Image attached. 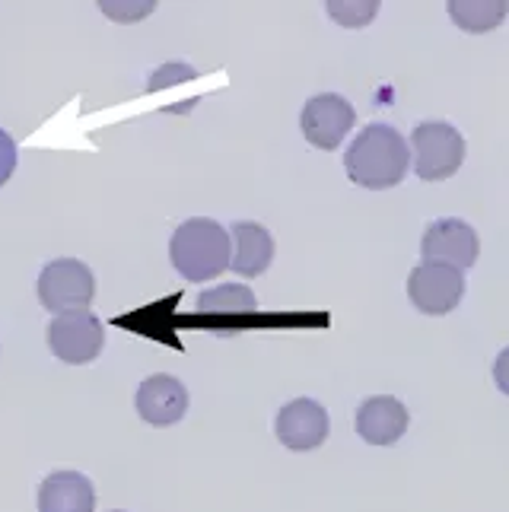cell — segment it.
Instances as JSON below:
<instances>
[{
  "label": "cell",
  "mask_w": 509,
  "mask_h": 512,
  "mask_svg": "<svg viewBox=\"0 0 509 512\" xmlns=\"http://www.w3.org/2000/svg\"><path fill=\"white\" fill-rule=\"evenodd\" d=\"M354 121H357V112L344 96L322 93V96H312L303 105L300 128H303V137L312 147L338 150V144L347 137V131L354 128Z\"/></svg>",
  "instance_id": "obj_8"
},
{
  "label": "cell",
  "mask_w": 509,
  "mask_h": 512,
  "mask_svg": "<svg viewBox=\"0 0 509 512\" xmlns=\"http://www.w3.org/2000/svg\"><path fill=\"white\" fill-rule=\"evenodd\" d=\"M408 296L414 309L424 315H446L462 303L465 277L462 271L446 268V264H417L408 277Z\"/></svg>",
  "instance_id": "obj_7"
},
{
  "label": "cell",
  "mask_w": 509,
  "mask_h": 512,
  "mask_svg": "<svg viewBox=\"0 0 509 512\" xmlns=\"http://www.w3.org/2000/svg\"><path fill=\"white\" fill-rule=\"evenodd\" d=\"M134 408L140 420H147L150 427H172L188 411V388L169 373H156L140 382Z\"/></svg>",
  "instance_id": "obj_11"
},
{
  "label": "cell",
  "mask_w": 509,
  "mask_h": 512,
  "mask_svg": "<svg viewBox=\"0 0 509 512\" xmlns=\"http://www.w3.org/2000/svg\"><path fill=\"white\" fill-rule=\"evenodd\" d=\"M506 13H509L506 0H455V4H449L452 23L475 35L497 29L506 20Z\"/></svg>",
  "instance_id": "obj_15"
},
{
  "label": "cell",
  "mask_w": 509,
  "mask_h": 512,
  "mask_svg": "<svg viewBox=\"0 0 509 512\" xmlns=\"http://www.w3.org/2000/svg\"><path fill=\"white\" fill-rule=\"evenodd\" d=\"M376 10H379L376 0H363V4H328V16H331V20H338L347 29L366 26L376 16Z\"/></svg>",
  "instance_id": "obj_16"
},
{
  "label": "cell",
  "mask_w": 509,
  "mask_h": 512,
  "mask_svg": "<svg viewBox=\"0 0 509 512\" xmlns=\"http://www.w3.org/2000/svg\"><path fill=\"white\" fill-rule=\"evenodd\" d=\"M96 296V277L80 258H55L39 274V299L48 312H83Z\"/></svg>",
  "instance_id": "obj_4"
},
{
  "label": "cell",
  "mask_w": 509,
  "mask_h": 512,
  "mask_svg": "<svg viewBox=\"0 0 509 512\" xmlns=\"http://www.w3.org/2000/svg\"><path fill=\"white\" fill-rule=\"evenodd\" d=\"M48 347L67 366L93 363L105 347V328L90 309L55 315L48 325Z\"/></svg>",
  "instance_id": "obj_5"
},
{
  "label": "cell",
  "mask_w": 509,
  "mask_h": 512,
  "mask_svg": "<svg viewBox=\"0 0 509 512\" xmlns=\"http://www.w3.org/2000/svg\"><path fill=\"white\" fill-rule=\"evenodd\" d=\"M478 252V233L471 229V223L459 217L433 220L424 233V242H420V255H424L427 264H446V268L455 271H468L478 261Z\"/></svg>",
  "instance_id": "obj_6"
},
{
  "label": "cell",
  "mask_w": 509,
  "mask_h": 512,
  "mask_svg": "<svg viewBox=\"0 0 509 512\" xmlns=\"http://www.w3.org/2000/svg\"><path fill=\"white\" fill-rule=\"evenodd\" d=\"M494 382H497V388L503 395H509V347L500 350V357L494 363Z\"/></svg>",
  "instance_id": "obj_20"
},
{
  "label": "cell",
  "mask_w": 509,
  "mask_h": 512,
  "mask_svg": "<svg viewBox=\"0 0 509 512\" xmlns=\"http://www.w3.org/2000/svg\"><path fill=\"white\" fill-rule=\"evenodd\" d=\"M96 487L80 471H55L39 487V512H93Z\"/></svg>",
  "instance_id": "obj_13"
},
{
  "label": "cell",
  "mask_w": 509,
  "mask_h": 512,
  "mask_svg": "<svg viewBox=\"0 0 509 512\" xmlns=\"http://www.w3.org/2000/svg\"><path fill=\"white\" fill-rule=\"evenodd\" d=\"M408 408L392 395L366 398L357 408V433L370 446H395L408 430Z\"/></svg>",
  "instance_id": "obj_12"
},
{
  "label": "cell",
  "mask_w": 509,
  "mask_h": 512,
  "mask_svg": "<svg viewBox=\"0 0 509 512\" xmlns=\"http://www.w3.org/2000/svg\"><path fill=\"white\" fill-rule=\"evenodd\" d=\"M258 309V299L242 284H220L198 296V315L217 334H236L249 325Z\"/></svg>",
  "instance_id": "obj_10"
},
{
  "label": "cell",
  "mask_w": 509,
  "mask_h": 512,
  "mask_svg": "<svg viewBox=\"0 0 509 512\" xmlns=\"http://www.w3.org/2000/svg\"><path fill=\"white\" fill-rule=\"evenodd\" d=\"M102 13L112 16V20L131 23V20H140V16L153 13V4L150 0H144V4H102Z\"/></svg>",
  "instance_id": "obj_18"
},
{
  "label": "cell",
  "mask_w": 509,
  "mask_h": 512,
  "mask_svg": "<svg viewBox=\"0 0 509 512\" xmlns=\"http://www.w3.org/2000/svg\"><path fill=\"white\" fill-rule=\"evenodd\" d=\"M13 172H16V140L0 128V185H7Z\"/></svg>",
  "instance_id": "obj_19"
},
{
  "label": "cell",
  "mask_w": 509,
  "mask_h": 512,
  "mask_svg": "<svg viewBox=\"0 0 509 512\" xmlns=\"http://www.w3.org/2000/svg\"><path fill=\"white\" fill-rule=\"evenodd\" d=\"M195 80L198 77V70L195 67H182V64H169L163 70H153V77H150V90H163V86L169 83H179V80Z\"/></svg>",
  "instance_id": "obj_17"
},
{
  "label": "cell",
  "mask_w": 509,
  "mask_h": 512,
  "mask_svg": "<svg viewBox=\"0 0 509 512\" xmlns=\"http://www.w3.org/2000/svg\"><path fill=\"white\" fill-rule=\"evenodd\" d=\"M230 239H233V258H230V268L242 277H258L271 268L274 261V239L271 233L261 223L252 220H239L230 229Z\"/></svg>",
  "instance_id": "obj_14"
},
{
  "label": "cell",
  "mask_w": 509,
  "mask_h": 512,
  "mask_svg": "<svg viewBox=\"0 0 509 512\" xmlns=\"http://www.w3.org/2000/svg\"><path fill=\"white\" fill-rule=\"evenodd\" d=\"M169 258L175 264V271L185 280H191V284H204L210 277H220L230 268V258H233L230 229H223L217 220H207V217L185 220L172 233Z\"/></svg>",
  "instance_id": "obj_2"
},
{
  "label": "cell",
  "mask_w": 509,
  "mask_h": 512,
  "mask_svg": "<svg viewBox=\"0 0 509 512\" xmlns=\"http://www.w3.org/2000/svg\"><path fill=\"white\" fill-rule=\"evenodd\" d=\"M414 172L424 182H443L465 163V137L449 121H420L411 134Z\"/></svg>",
  "instance_id": "obj_3"
},
{
  "label": "cell",
  "mask_w": 509,
  "mask_h": 512,
  "mask_svg": "<svg viewBox=\"0 0 509 512\" xmlns=\"http://www.w3.org/2000/svg\"><path fill=\"white\" fill-rule=\"evenodd\" d=\"M112 512H125V509H112Z\"/></svg>",
  "instance_id": "obj_21"
},
{
  "label": "cell",
  "mask_w": 509,
  "mask_h": 512,
  "mask_svg": "<svg viewBox=\"0 0 509 512\" xmlns=\"http://www.w3.org/2000/svg\"><path fill=\"white\" fill-rule=\"evenodd\" d=\"M328 411L312 398H296L284 404L274 420L277 439L293 452H312L328 439Z\"/></svg>",
  "instance_id": "obj_9"
},
{
  "label": "cell",
  "mask_w": 509,
  "mask_h": 512,
  "mask_svg": "<svg viewBox=\"0 0 509 512\" xmlns=\"http://www.w3.org/2000/svg\"><path fill=\"white\" fill-rule=\"evenodd\" d=\"M408 166H411L408 140L392 125H379V121L363 128L344 156V169L350 175V182L370 191L395 188L408 175Z\"/></svg>",
  "instance_id": "obj_1"
}]
</instances>
